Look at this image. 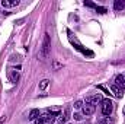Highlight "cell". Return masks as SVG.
I'll return each instance as SVG.
<instances>
[{"label": "cell", "mask_w": 125, "mask_h": 124, "mask_svg": "<svg viewBox=\"0 0 125 124\" xmlns=\"http://www.w3.org/2000/svg\"><path fill=\"white\" fill-rule=\"evenodd\" d=\"M38 117H39V110L33 108V110H31V112H29V117H28V120H31V121H35Z\"/></svg>", "instance_id": "9"}, {"label": "cell", "mask_w": 125, "mask_h": 124, "mask_svg": "<svg viewBox=\"0 0 125 124\" xmlns=\"http://www.w3.org/2000/svg\"><path fill=\"white\" fill-rule=\"evenodd\" d=\"M50 48H51V39H50V35L45 34L44 35V41H42V47H41V51L38 53V59L41 60H45L50 54Z\"/></svg>", "instance_id": "1"}, {"label": "cell", "mask_w": 125, "mask_h": 124, "mask_svg": "<svg viewBox=\"0 0 125 124\" xmlns=\"http://www.w3.org/2000/svg\"><path fill=\"white\" fill-rule=\"evenodd\" d=\"M115 85H116L118 88H121L122 91L125 89V77L122 74H118V76L115 77Z\"/></svg>", "instance_id": "6"}, {"label": "cell", "mask_w": 125, "mask_h": 124, "mask_svg": "<svg viewBox=\"0 0 125 124\" xmlns=\"http://www.w3.org/2000/svg\"><path fill=\"white\" fill-rule=\"evenodd\" d=\"M9 77H10L12 82H16V80L19 79V74H18V73H9Z\"/></svg>", "instance_id": "14"}, {"label": "cell", "mask_w": 125, "mask_h": 124, "mask_svg": "<svg viewBox=\"0 0 125 124\" xmlns=\"http://www.w3.org/2000/svg\"><path fill=\"white\" fill-rule=\"evenodd\" d=\"M82 110H83V114H84V115H92L94 112V110H96V107L92 105V104H84Z\"/></svg>", "instance_id": "5"}, {"label": "cell", "mask_w": 125, "mask_h": 124, "mask_svg": "<svg viewBox=\"0 0 125 124\" xmlns=\"http://www.w3.org/2000/svg\"><path fill=\"white\" fill-rule=\"evenodd\" d=\"M115 121H114V118H109V117H106V118H103L102 121H100V124H114Z\"/></svg>", "instance_id": "13"}, {"label": "cell", "mask_w": 125, "mask_h": 124, "mask_svg": "<svg viewBox=\"0 0 125 124\" xmlns=\"http://www.w3.org/2000/svg\"><path fill=\"white\" fill-rule=\"evenodd\" d=\"M58 115V111H52V112H47L45 115H39L33 123L35 124H51L54 121V117Z\"/></svg>", "instance_id": "2"}, {"label": "cell", "mask_w": 125, "mask_h": 124, "mask_svg": "<svg viewBox=\"0 0 125 124\" xmlns=\"http://www.w3.org/2000/svg\"><path fill=\"white\" fill-rule=\"evenodd\" d=\"M73 118H74V120H82L83 117H82L80 114H74V115H73Z\"/></svg>", "instance_id": "19"}, {"label": "cell", "mask_w": 125, "mask_h": 124, "mask_svg": "<svg viewBox=\"0 0 125 124\" xmlns=\"http://www.w3.org/2000/svg\"><path fill=\"white\" fill-rule=\"evenodd\" d=\"M112 110H114L112 101H111L109 98H108V99H102V102H100V111H102V114L108 117V115H111Z\"/></svg>", "instance_id": "3"}, {"label": "cell", "mask_w": 125, "mask_h": 124, "mask_svg": "<svg viewBox=\"0 0 125 124\" xmlns=\"http://www.w3.org/2000/svg\"><path fill=\"white\" fill-rule=\"evenodd\" d=\"M4 121H6V115H1L0 117V124H4Z\"/></svg>", "instance_id": "20"}, {"label": "cell", "mask_w": 125, "mask_h": 124, "mask_svg": "<svg viewBox=\"0 0 125 124\" xmlns=\"http://www.w3.org/2000/svg\"><path fill=\"white\" fill-rule=\"evenodd\" d=\"M124 77H125V76H124Z\"/></svg>", "instance_id": "23"}, {"label": "cell", "mask_w": 125, "mask_h": 124, "mask_svg": "<svg viewBox=\"0 0 125 124\" xmlns=\"http://www.w3.org/2000/svg\"><path fill=\"white\" fill-rule=\"evenodd\" d=\"M48 85H50V80H48V79H44V80L39 82L38 88H39V91H45V89L48 88Z\"/></svg>", "instance_id": "11"}, {"label": "cell", "mask_w": 125, "mask_h": 124, "mask_svg": "<svg viewBox=\"0 0 125 124\" xmlns=\"http://www.w3.org/2000/svg\"><path fill=\"white\" fill-rule=\"evenodd\" d=\"M86 124H89V123H86Z\"/></svg>", "instance_id": "22"}, {"label": "cell", "mask_w": 125, "mask_h": 124, "mask_svg": "<svg viewBox=\"0 0 125 124\" xmlns=\"http://www.w3.org/2000/svg\"><path fill=\"white\" fill-rule=\"evenodd\" d=\"M97 89H100V91H103L106 95H109V89H108V88H105L103 85H97Z\"/></svg>", "instance_id": "16"}, {"label": "cell", "mask_w": 125, "mask_h": 124, "mask_svg": "<svg viewBox=\"0 0 125 124\" xmlns=\"http://www.w3.org/2000/svg\"><path fill=\"white\" fill-rule=\"evenodd\" d=\"M124 7H125V0H115V3H114L115 10H122Z\"/></svg>", "instance_id": "10"}, {"label": "cell", "mask_w": 125, "mask_h": 124, "mask_svg": "<svg viewBox=\"0 0 125 124\" xmlns=\"http://www.w3.org/2000/svg\"><path fill=\"white\" fill-rule=\"evenodd\" d=\"M84 4H86L87 7H94V9H96V4H94V3H92V1H84Z\"/></svg>", "instance_id": "18"}, {"label": "cell", "mask_w": 125, "mask_h": 124, "mask_svg": "<svg viewBox=\"0 0 125 124\" xmlns=\"http://www.w3.org/2000/svg\"><path fill=\"white\" fill-rule=\"evenodd\" d=\"M99 102H102V96L99 95V93H96V95H90V96H87L86 98V104H99Z\"/></svg>", "instance_id": "4"}, {"label": "cell", "mask_w": 125, "mask_h": 124, "mask_svg": "<svg viewBox=\"0 0 125 124\" xmlns=\"http://www.w3.org/2000/svg\"><path fill=\"white\" fill-rule=\"evenodd\" d=\"M74 108H77V110L79 108H83V101H76L74 102Z\"/></svg>", "instance_id": "17"}, {"label": "cell", "mask_w": 125, "mask_h": 124, "mask_svg": "<svg viewBox=\"0 0 125 124\" xmlns=\"http://www.w3.org/2000/svg\"><path fill=\"white\" fill-rule=\"evenodd\" d=\"M68 115H70V108L67 107V108L64 110V114H61V115H60V118L57 120L58 124H64V123H65V121H67V118H68Z\"/></svg>", "instance_id": "8"}, {"label": "cell", "mask_w": 125, "mask_h": 124, "mask_svg": "<svg viewBox=\"0 0 125 124\" xmlns=\"http://www.w3.org/2000/svg\"><path fill=\"white\" fill-rule=\"evenodd\" d=\"M111 92L114 93L116 98H122V95H124V91H122L121 88H118L116 85H112V86H111Z\"/></svg>", "instance_id": "7"}, {"label": "cell", "mask_w": 125, "mask_h": 124, "mask_svg": "<svg viewBox=\"0 0 125 124\" xmlns=\"http://www.w3.org/2000/svg\"><path fill=\"white\" fill-rule=\"evenodd\" d=\"M96 12H99V13H106L108 9H106V7H102V6H96Z\"/></svg>", "instance_id": "15"}, {"label": "cell", "mask_w": 125, "mask_h": 124, "mask_svg": "<svg viewBox=\"0 0 125 124\" xmlns=\"http://www.w3.org/2000/svg\"><path fill=\"white\" fill-rule=\"evenodd\" d=\"M1 4H3L4 7H12V6H18V4H19V0H13V1H6V0H3Z\"/></svg>", "instance_id": "12"}, {"label": "cell", "mask_w": 125, "mask_h": 124, "mask_svg": "<svg viewBox=\"0 0 125 124\" xmlns=\"http://www.w3.org/2000/svg\"><path fill=\"white\" fill-rule=\"evenodd\" d=\"M124 114H125V108H124Z\"/></svg>", "instance_id": "21"}]
</instances>
